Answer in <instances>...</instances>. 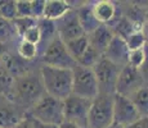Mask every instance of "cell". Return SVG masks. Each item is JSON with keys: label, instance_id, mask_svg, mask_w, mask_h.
I'll use <instances>...</instances> for the list:
<instances>
[{"label": "cell", "instance_id": "cell-29", "mask_svg": "<svg viewBox=\"0 0 148 128\" xmlns=\"http://www.w3.org/2000/svg\"><path fill=\"white\" fill-rule=\"evenodd\" d=\"M32 17L31 0H17V18Z\"/></svg>", "mask_w": 148, "mask_h": 128}, {"label": "cell", "instance_id": "cell-40", "mask_svg": "<svg viewBox=\"0 0 148 128\" xmlns=\"http://www.w3.org/2000/svg\"><path fill=\"white\" fill-rule=\"evenodd\" d=\"M84 128H92V127H89V126H88V127H84Z\"/></svg>", "mask_w": 148, "mask_h": 128}, {"label": "cell", "instance_id": "cell-18", "mask_svg": "<svg viewBox=\"0 0 148 128\" xmlns=\"http://www.w3.org/2000/svg\"><path fill=\"white\" fill-rule=\"evenodd\" d=\"M66 47L70 53V55L72 56V59L77 63L79 59L84 55V53L89 47V40H88V35H84L79 39H75L72 41L66 42Z\"/></svg>", "mask_w": 148, "mask_h": 128}, {"label": "cell", "instance_id": "cell-2", "mask_svg": "<svg viewBox=\"0 0 148 128\" xmlns=\"http://www.w3.org/2000/svg\"><path fill=\"white\" fill-rule=\"evenodd\" d=\"M40 76L42 79V85H44L45 93L62 101L66 100L70 95H72V69L56 68L42 64V67L40 68Z\"/></svg>", "mask_w": 148, "mask_h": 128}, {"label": "cell", "instance_id": "cell-24", "mask_svg": "<svg viewBox=\"0 0 148 128\" xmlns=\"http://www.w3.org/2000/svg\"><path fill=\"white\" fill-rule=\"evenodd\" d=\"M126 44L129 50H139V49H143V47L147 46V39L146 35H144V31H135L133 32L129 37L126 39Z\"/></svg>", "mask_w": 148, "mask_h": 128}, {"label": "cell", "instance_id": "cell-17", "mask_svg": "<svg viewBox=\"0 0 148 128\" xmlns=\"http://www.w3.org/2000/svg\"><path fill=\"white\" fill-rule=\"evenodd\" d=\"M23 118L16 104H0V128H14Z\"/></svg>", "mask_w": 148, "mask_h": 128}, {"label": "cell", "instance_id": "cell-9", "mask_svg": "<svg viewBox=\"0 0 148 128\" xmlns=\"http://www.w3.org/2000/svg\"><path fill=\"white\" fill-rule=\"evenodd\" d=\"M142 118L130 98L115 93L113 95V122L127 127Z\"/></svg>", "mask_w": 148, "mask_h": 128}, {"label": "cell", "instance_id": "cell-6", "mask_svg": "<svg viewBox=\"0 0 148 128\" xmlns=\"http://www.w3.org/2000/svg\"><path fill=\"white\" fill-rule=\"evenodd\" d=\"M41 60L44 65L56 68H66V69H73L76 67V62L68 53L66 44L57 36L49 44H47L44 51H42Z\"/></svg>", "mask_w": 148, "mask_h": 128}, {"label": "cell", "instance_id": "cell-21", "mask_svg": "<svg viewBox=\"0 0 148 128\" xmlns=\"http://www.w3.org/2000/svg\"><path fill=\"white\" fill-rule=\"evenodd\" d=\"M103 58V55H102L99 51H97L94 47H92L89 45V47L86 49V51L84 53V55L81 56L80 59H79L77 64L81 65V67H86V68H93L94 65L98 63L101 59Z\"/></svg>", "mask_w": 148, "mask_h": 128}, {"label": "cell", "instance_id": "cell-27", "mask_svg": "<svg viewBox=\"0 0 148 128\" xmlns=\"http://www.w3.org/2000/svg\"><path fill=\"white\" fill-rule=\"evenodd\" d=\"M146 56H147L146 47L139 49V50H132L129 54V63L127 64L136 68V69H139L143 65L144 60H146Z\"/></svg>", "mask_w": 148, "mask_h": 128}, {"label": "cell", "instance_id": "cell-5", "mask_svg": "<svg viewBox=\"0 0 148 128\" xmlns=\"http://www.w3.org/2000/svg\"><path fill=\"white\" fill-rule=\"evenodd\" d=\"M113 123V95L99 93L92 100L89 112V127L107 128Z\"/></svg>", "mask_w": 148, "mask_h": 128}, {"label": "cell", "instance_id": "cell-33", "mask_svg": "<svg viewBox=\"0 0 148 128\" xmlns=\"http://www.w3.org/2000/svg\"><path fill=\"white\" fill-rule=\"evenodd\" d=\"M14 128H32V119L28 115H26Z\"/></svg>", "mask_w": 148, "mask_h": 128}, {"label": "cell", "instance_id": "cell-35", "mask_svg": "<svg viewBox=\"0 0 148 128\" xmlns=\"http://www.w3.org/2000/svg\"><path fill=\"white\" fill-rule=\"evenodd\" d=\"M58 128H81V127H79V126H76V124H73V123H71V122H66L64 121L62 124H59Z\"/></svg>", "mask_w": 148, "mask_h": 128}, {"label": "cell", "instance_id": "cell-7", "mask_svg": "<svg viewBox=\"0 0 148 128\" xmlns=\"http://www.w3.org/2000/svg\"><path fill=\"white\" fill-rule=\"evenodd\" d=\"M90 106H92V100H88V99L80 98L72 93L66 100H63L64 121L71 122L81 128L88 127Z\"/></svg>", "mask_w": 148, "mask_h": 128}, {"label": "cell", "instance_id": "cell-14", "mask_svg": "<svg viewBox=\"0 0 148 128\" xmlns=\"http://www.w3.org/2000/svg\"><path fill=\"white\" fill-rule=\"evenodd\" d=\"M113 37H115V35H113L111 27L104 24H101L95 31H93L92 33L88 35L89 45L92 47H94L97 51H99L102 55L106 53L108 45L111 44Z\"/></svg>", "mask_w": 148, "mask_h": 128}, {"label": "cell", "instance_id": "cell-38", "mask_svg": "<svg viewBox=\"0 0 148 128\" xmlns=\"http://www.w3.org/2000/svg\"><path fill=\"white\" fill-rule=\"evenodd\" d=\"M144 35H146V39H147V45H148V24H146V27H144Z\"/></svg>", "mask_w": 148, "mask_h": 128}, {"label": "cell", "instance_id": "cell-8", "mask_svg": "<svg viewBox=\"0 0 148 128\" xmlns=\"http://www.w3.org/2000/svg\"><path fill=\"white\" fill-rule=\"evenodd\" d=\"M93 70H94V74L97 77V81H98L99 93L115 95L116 85H117V79L119 76H120L121 68L103 56L93 67Z\"/></svg>", "mask_w": 148, "mask_h": 128}, {"label": "cell", "instance_id": "cell-4", "mask_svg": "<svg viewBox=\"0 0 148 128\" xmlns=\"http://www.w3.org/2000/svg\"><path fill=\"white\" fill-rule=\"evenodd\" d=\"M73 72V86L72 93L80 98L93 100L99 95V86L93 68L81 67L76 64Z\"/></svg>", "mask_w": 148, "mask_h": 128}, {"label": "cell", "instance_id": "cell-36", "mask_svg": "<svg viewBox=\"0 0 148 128\" xmlns=\"http://www.w3.org/2000/svg\"><path fill=\"white\" fill-rule=\"evenodd\" d=\"M5 53H8L7 47H5V44H0V58H1V56L4 55Z\"/></svg>", "mask_w": 148, "mask_h": 128}, {"label": "cell", "instance_id": "cell-12", "mask_svg": "<svg viewBox=\"0 0 148 128\" xmlns=\"http://www.w3.org/2000/svg\"><path fill=\"white\" fill-rule=\"evenodd\" d=\"M92 8L93 13H94L99 23L108 26V27H111L122 16V14H120L119 5L113 1H108V0L94 1L92 4Z\"/></svg>", "mask_w": 148, "mask_h": 128}, {"label": "cell", "instance_id": "cell-10", "mask_svg": "<svg viewBox=\"0 0 148 128\" xmlns=\"http://www.w3.org/2000/svg\"><path fill=\"white\" fill-rule=\"evenodd\" d=\"M143 86H146V85H144L143 77H142L139 69H136V68L132 67L129 64L121 68L117 85H116V93L130 98L133 93L136 92Z\"/></svg>", "mask_w": 148, "mask_h": 128}, {"label": "cell", "instance_id": "cell-30", "mask_svg": "<svg viewBox=\"0 0 148 128\" xmlns=\"http://www.w3.org/2000/svg\"><path fill=\"white\" fill-rule=\"evenodd\" d=\"M31 8H32V18L41 19L44 17L45 1L44 0H31Z\"/></svg>", "mask_w": 148, "mask_h": 128}, {"label": "cell", "instance_id": "cell-3", "mask_svg": "<svg viewBox=\"0 0 148 128\" xmlns=\"http://www.w3.org/2000/svg\"><path fill=\"white\" fill-rule=\"evenodd\" d=\"M27 115L36 122L59 126L64 122L63 101L45 93L27 110Z\"/></svg>", "mask_w": 148, "mask_h": 128}, {"label": "cell", "instance_id": "cell-25", "mask_svg": "<svg viewBox=\"0 0 148 128\" xmlns=\"http://www.w3.org/2000/svg\"><path fill=\"white\" fill-rule=\"evenodd\" d=\"M13 85H14V78L4 68V65L0 63V92L9 95L12 92Z\"/></svg>", "mask_w": 148, "mask_h": 128}, {"label": "cell", "instance_id": "cell-20", "mask_svg": "<svg viewBox=\"0 0 148 128\" xmlns=\"http://www.w3.org/2000/svg\"><path fill=\"white\" fill-rule=\"evenodd\" d=\"M18 33L12 21L0 18V44H7L8 41L17 37Z\"/></svg>", "mask_w": 148, "mask_h": 128}, {"label": "cell", "instance_id": "cell-16", "mask_svg": "<svg viewBox=\"0 0 148 128\" xmlns=\"http://www.w3.org/2000/svg\"><path fill=\"white\" fill-rule=\"evenodd\" d=\"M76 12H77L79 21H80V24H81L82 30H84L85 35L92 33L93 31H95L97 28L101 26L98 19L95 18L94 13H93L92 5H89V4L80 5V7L76 9Z\"/></svg>", "mask_w": 148, "mask_h": 128}, {"label": "cell", "instance_id": "cell-19", "mask_svg": "<svg viewBox=\"0 0 148 128\" xmlns=\"http://www.w3.org/2000/svg\"><path fill=\"white\" fill-rule=\"evenodd\" d=\"M130 100L135 105L140 116H148V86L140 87L130 96Z\"/></svg>", "mask_w": 148, "mask_h": 128}, {"label": "cell", "instance_id": "cell-37", "mask_svg": "<svg viewBox=\"0 0 148 128\" xmlns=\"http://www.w3.org/2000/svg\"><path fill=\"white\" fill-rule=\"evenodd\" d=\"M107 128H125V127H122V126H120V124H117V123H115V122H113V123L111 124V126H108Z\"/></svg>", "mask_w": 148, "mask_h": 128}, {"label": "cell", "instance_id": "cell-34", "mask_svg": "<svg viewBox=\"0 0 148 128\" xmlns=\"http://www.w3.org/2000/svg\"><path fill=\"white\" fill-rule=\"evenodd\" d=\"M32 128H58V126H52V124H45L41 122H36L32 119Z\"/></svg>", "mask_w": 148, "mask_h": 128}, {"label": "cell", "instance_id": "cell-23", "mask_svg": "<svg viewBox=\"0 0 148 128\" xmlns=\"http://www.w3.org/2000/svg\"><path fill=\"white\" fill-rule=\"evenodd\" d=\"M0 18L13 22L17 18V1L0 0Z\"/></svg>", "mask_w": 148, "mask_h": 128}, {"label": "cell", "instance_id": "cell-11", "mask_svg": "<svg viewBox=\"0 0 148 128\" xmlns=\"http://www.w3.org/2000/svg\"><path fill=\"white\" fill-rule=\"evenodd\" d=\"M56 28H57L58 37L64 44L85 35L84 30H82V27L80 24V21H79L77 12L73 8L64 17H62L61 19L56 21Z\"/></svg>", "mask_w": 148, "mask_h": 128}, {"label": "cell", "instance_id": "cell-28", "mask_svg": "<svg viewBox=\"0 0 148 128\" xmlns=\"http://www.w3.org/2000/svg\"><path fill=\"white\" fill-rule=\"evenodd\" d=\"M21 39L23 40V41L31 42V44H34V45H39L41 42V31H40V28H39V26H35V27L26 31Z\"/></svg>", "mask_w": 148, "mask_h": 128}, {"label": "cell", "instance_id": "cell-31", "mask_svg": "<svg viewBox=\"0 0 148 128\" xmlns=\"http://www.w3.org/2000/svg\"><path fill=\"white\" fill-rule=\"evenodd\" d=\"M146 51H147V56H146V60H144L143 65L139 68V72H140L142 77H143V81L144 85L148 86V45L146 46Z\"/></svg>", "mask_w": 148, "mask_h": 128}, {"label": "cell", "instance_id": "cell-39", "mask_svg": "<svg viewBox=\"0 0 148 128\" xmlns=\"http://www.w3.org/2000/svg\"><path fill=\"white\" fill-rule=\"evenodd\" d=\"M147 24H148V13H147Z\"/></svg>", "mask_w": 148, "mask_h": 128}, {"label": "cell", "instance_id": "cell-26", "mask_svg": "<svg viewBox=\"0 0 148 128\" xmlns=\"http://www.w3.org/2000/svg\"><path fill=\"white\" fill-rule=\"evenodd\" d=\"M38 22H39L38 19L32 18V17H25V18H16L13 21V24H14V27H16L18 36L22 37L26 31L35 27V26H38Z\"/></svg>", "mask_w": 148, "mask_h": 128}, {"label": "cell", "instance_id": "cell-13", "mask_svg": "<svg viewBox=\"0 0 148 128\" xmlns=\"http://www.w3.org/2000/svg\"><path fill=\"white\" fill-rule=\"evenodd\" d=\"M129 54L130 50L127 47L126 41L124 39L119 37V36H115L111 41V44L108 45L103 56L110 62H112L113 64L119 65L120 68H124L129 63Z\"/></svg>", "mask_w": 148, "mask_h": 128}, {"label": "cell", "instance_id": "cell-32", "mask_svg": "<svg viewBox=\"0 0 148 128\" xmlns=\"http://www.w3.org/2000/svg\"><path fill=\"white\" fill-rule=\"evenodd\" d=\"M125 128H148V116H142L133 124H130V126Z\"/></svg>", "mask_w": 148, "mask_h": 128}, {"label": "cell", "instance_id": "cell-1", "mask_svg": "<svg viewBox=\"0 0 148 128\" xmlns=\"http://www.w3.org/2000/svg\"><path fill=\"white\" fill-rule=\"evenodd\" d=\"M44 95L45 90L40 70H39V74L27 72L26 74L14 79L12 92L9 93V100H12L16 105H22L30 109Z\"/></svg>", "mask_w": 148, "mask_h": 128}, {"label": "cell", "instance_id": "cell-15", "mask_svg": "<svg viewBox=\"0 0 148 128\" xmlns=\"http://www.w3.org/2000/svg\"><path fill=\"white\" fill-rule=\"evenodd\" d=\"M71 9L72 7L70 5V3L64 1V0H47L42 18L56 22L66 16Z\"/></svg>", "mask_w": 148, "mask_h": 128}, {"label": "cell", "instance_id": "cell-22", "mask_svg": "<svg viewBox=\"0 0 148 128\" xmlns=\"http://www.w3.org/2000/svg\"><path fill=\"white\" fill-rule=\"evenodd\" d=\"M17 53H18V56L23 60H32V59L36 58L39 53V49H38V45H34L31 42H27V41H23L21 40V42L18 44V49H17Z\"/></svg>", "mask_w": 148, "mask_h": 128}]
</instances>
